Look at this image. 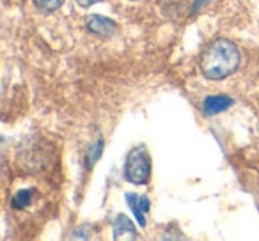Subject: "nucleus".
Listing matches in <instances>:
<instances>
[{"instance_id": "nucleus-7", "label": "nucleus", "mask_w": 259, "mask_h": 241, "mask_svg": "<svg viewBox=\"0 0 259 241\" xmlns=\"http://www.w3.org/2000/svg\"><path fill=\"white\" fill-rule=\"evenodd\" d=\"M32 195H34V190H20L18 194L13 197V206L18 209L22 208H27L32 201Z\"/></svg>"}, {"instance_id": "nucleus-5", "label": "nucleus", "mask_w": 259, "mask_h": 241, "mask_svg": "<svg viewBox=\"0 0 259 241\" xmlns=\"http://www.w3.org/2000/svg\"><path fill=\"white\" fill-rule=\"evenodd\" d=\"M112 237L114 239H137V230H135L132 220L126 218L124 215H119L114 222Z\"/></svg>"}, {"instance_id": "nucleus-1", "label": "nucleus", "mask_w": 259, "mask_h": 241, "mask_svg": "<svg viewBox=\"0 0 259 241\" xmlns=\"http://www.w3.org/2000/svg\"><path fill=\"white\" fill-rule=\"evenodd\" d=\"M240 66V52L227 39H217L208 44L201 57V71L209 80H222L233 75Z\"/></svg>"}, {"instance_id": "nucleus-9", "label": "nucleus", "mask_w": 259, "mask_h": 241, "mask_svg": "<svg viewBox=\"0 0 259 241\" xmlns=\"http://www.w3.org/2000/svg\"><path fill=\"white\" fill-rule=\"evenodd\" d=\"M82 8H89V6H93V4H96V2H100V0H76Z\"/></svg>"}, {"instance_id": "nucleus-2", "label": "nucleus", "mask_w": 259, "mask_h": 241, "mask_svg": "<svg viewBox=\"0 0 259 241\" xmlns=\"http://www.w3.org/2000/svg\"><path fill=\"white\" fill-rule=\"evenodd\" d=\"M124 176L130 183L134 184H146L149 181L151 162H149V155L144 146H139V148L130 151L128 158H126Z\"/></svg>"}, {"instance_id": "nucleus-3", "label": "nucleus", "mask_w": 259, "mask_h": 241, "mask_svg": "<svg viewBox=\"0 0 259 241\" xmlns=\"http://www.w3.org/2000/svg\"><path fill=\"white\" fill-rule=\"evenodd\" d=\"M87 25V30L94 36H100V37H112L117 30L115 23L112 20L105 18V16H100V15H91L85 22Z\"/></svg>"}, {"instance_id": "nucleus-4", "label": "nucleus", "mask_w": 259, "mask_h": 241, "mask_svg": "<svg viewBox=\"0 0 259 241\" xmlns=\"http://www.w3.org/2000/svg\"><path fill=\"white\" fill-rule=\"evenodd\" d=\"M126 202H128L130 209L134 211L137 222L144 227L146 225V215H148V211H149V199L141 197V195H137V194H128L126 195Z\"/></svg>"}, {"instance_id": "nucleus-6", "label": "nucleus", "mask_w": 259, "mask_h": 241, "mask_svg": "<svg viewBox=\"0 0 259 241\" xmlns=\"http://www.w3.org/2000/svg\"><path fill=\"white\" fill-rule=\"evenodd\" d=\"M233 105V100L227 96H209L204 100V112L208 115H215L227 110Z\"/></svg>"}, {"instance_id": "nucleus-8", "label": "nucleus", "mask_w": 259, "mask_h": 241, "mask_svg": "<svg viewBox=\"0 0 259 241\" xmlns=\"http://www.w3.org/2000/svg\"><path fill=\"white\" fill-rule=\"evenodd\" d=\"M34 4L37 6V9H41L43 13H52L55 9H59L62 4H64V0H34Z\"/></svg>"}]
</instances>
